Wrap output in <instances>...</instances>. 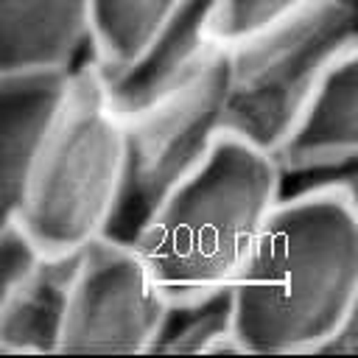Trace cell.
I'll return each instance as SVG.
<instances>
[{
	"instance_id": "cell-7",
	"label": "cell",
	"mask_w": 358,
	"mask_h": 358,
	"mask_svg": "<svg viewBox=\"0 0 358 358\" xmlns=\"http://www.w3.org/2000/svg\"><path fill=\"white\" fill-rule=\"evenodd\" d=\"M221 48L218 0H185L129 62L98 64L106 101L123 120H131L196 81Z\"/></svg>"
},
{
	"instance_id": "cell-9",
	"label": "cell",
	"mask_w": 358,
	"mask_h": 358,
	"mask_svg": "<svg viewBox=\"0 0 358 358\" xmlns=\"http://www.w3.org/2000/svg\"><path fill=\"white\" fill-rule=\"evenodd\" d=\"M90 59L92 0H0V73L76 70Z\"/></svg>"
},
{
	"instance_id": "cell-6",
	"label": "cell",
	"mask_w": 358,
	"mask_h": 358,
	"mask_svg": "<svg viewBox=\"0 0 358 358\" xmlns=\"http://www.w3.org/2000/svg\"><path fill=\"white\" fill-rule=\"evenodd\" d=\"M165 302L137 246L101 235L78 252L62 352H151Z\"/></svg>"
},
{
	"instance_id": "cell-3",
	"label": "cell",
	"mask_w": 358,
	"mask_h": 358,
	"mask_svg": "<svg viewBox=\"0 0 358 358\" xmlns=\"http://www.w3.org/2000/svg\"><path fill=\"white\" fill-rule=\"evenodd\" d=\"M123 182V117L103 92L98 59L76 70L64 117L39 157L17 218L45 252H78L101 238Z\"/></svg>"
},
{
	"instance_id": "cell-1",
	"label": "cell",
	"mask_w": 358,
	"mask_h": 358,
	"mask_svg": "<svg viewBox=\"0 0 358 358\" xmlns=\"http://www.w3.org/2000/svg\"><path fill=\"white\" fill-rule=\"evenodd\" d=\"M232 294L243 352H319L358 296V213L333 193L285 196Z\"/></svg>"
},
{
	"instance_id": "cell-8",
	"label": "cell",
	"mask_w": 358,
	"mask_h": 358,
	"mask_svg": "<svg viewBox=\"0 0 358 358\" xmlns=\"http://www.w3.org/2000/svg\"><path fill=\"white\" fill-rule=\"evenodd\" d=\"M78 70V67H76ZM76 70L0 73V201L11 213L56 134Z\"/></svg>"
},
{
	"instance_id": "cell-2",
	"label": "cell",
	"mask_w": 358,
	"mask_h": 358,
	"mask_svg": "<svg viewBox=\"0 0 358 358\" xmlns=\"http://www.w3.org/2000/svg\"><path fill=\"white\" fill-rule=\"evenodd\" d=\"M282 201L274 151L224 131L204 165L151 215L134 241L168 296L238 280Z\"/></svg>"
},
{
	"instance_id": "cell-11",
	"label": "cell",
	"mask_w": 358,
	"mask_h": 358,
	"mask_svg": "<svg viewBox=\"0 0 358 358\" xmlns=\"http://www.w3.org/2000/svg\"><path fill=\"white\" fill-rule=\"evenodd\" d=\"M358 151V45L313 90L299 120L277 148L282 165Z\"/></svg>"
},
{
	"instance_id": "cell-4",
	"label": "cell",
	"mask_w": 358,
	"mask_h": 358,
	"mask_svg": "<svg viewBox=\"0 0 358 358\" xmlns=\"http://www.w3.org/2000/svg\"><path fill=\"white\" fill-rule=\"evenodd\" d=\"M355 45L358 0H305L257 36L229 48L227 131L277 154L313 90Z\"/></svg>"
},
{
	"instance_id": "cell-5",
	"label": "cell",
	"mask_w": 358,
	"mask_h": 358,
	"mask_svg": "<svg viewBox=\"0 0 358 358\" xmlns=\"http://www.w3.org/2000/svg\"><path fill=\"white\" fill-rule=\"evenodd\" d=\"M229 90L232 53L224 45L185 90L123 120V182L106 238L134 243L162 201L204 165L227 131Z\"/></svg>"
},
{
	"instance_id": "cell-10",
	"label": "cell",
	"mask_w": 358,
	"mask_h": 358,
	"mask_svg": "<svg viewBox=\"0 0 358 358\" xmlns=\"http://www.w3.org/2000/svg\"><path fill=\"white\" fill-rule=\"evenodd\" d=\"M78 252H48L28 277L0 291V355L62 352Z\"/></svg>"
},
{
	"instance_id": "cell-17",
	"label": "cell",
	"mask_w": 358,
	"mask_h": 358,
	"mask_svg": "<svg viewBox=\"0 0 358 358\" xmlns=\"http://www.w3.org/2000/svg\"><path fill=\"white\" fill-rule=\"evenodd\" d=\"M316 355H358V296Z\"/></svg>"
},
{
	"instance_id": "cell-14",
	"label": "cell",
	"mask_w": 358,
	"mask_h": 358,
	"mask_svg": "<svg viewBox=\"0 0 358 358\" xmlns=\"http://www.w3.org/2000/svg\"><path fill=\"white\" fill-rule=\"evenodd\" d=\"M282 199L302 193H333L358 213V151L336 154L310 162L282 165Z\"/></svg>"
},
{
	"instance_id": "cell-13",
	"label": "cell",
	"mask_w": 358,
	"mask_h": 358,
	"mask_svg": "<svg viewBox=\"0 0 358 358\" xmlns=\"http://www.w3.org/2000/svg\"><path fill=\"white\" fill-rule=\"evenodd\" d=\"M185 0H92L95 59L123 64L182 8Z\"/></svg>"
},
{
	"instance_id": "cell-16",
	"label": "cell",
	"mask_w": 358,
	"mask_h": 358,
	"mask_svg": "<svg viewBox=\"0 0 358 358\" xmlns=\"http://www.w3.org/2000/svg\"><path fill=\"white\" fill-rule=\"evenodd\" d=\"M45 249L39 241L11 215H3L0 221V291L17 285L22 277H28L42 260Z\"/></svg>"
},
{
	"instance_id": "cell-15",
	"label": "cell",
	"mask_w": 358,
	"mask_h": 358,
	"mask_svg": "<svg viewBox=\"0 0 358 358\" xmlns=\"http://www.w3.org/2000/svg\"><path fill=\"white\" fill-rule=\"evenodd\" d=\"M305 0H218V39L235 48L288 17Z\"/></svg>"
},
{
	"instance_id": "cell-12",
	"label": "cell",
	"mask_w": 358,
	"mask_h": 358,
	"mask_svg": "<svg viewBox=\"0 0 358 358\" xmlns=\"http://www.w3.org/2000/svg\"><path fill=\"white\" fill-rule=\"evenodd\" d=\"M243 352L235 327L232 285L168 296L148 355H221Z\"/></svg>"
}]
</instances>
